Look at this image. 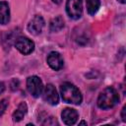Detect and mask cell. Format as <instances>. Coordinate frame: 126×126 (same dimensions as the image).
<instances>
[{"label":"cell","instance_id":"4fadbf2b","mask_svg":"<svg viewBox=\"0 0 126 126\" xmlns=\"http://www.w3.org/2000/svg\"><path fill=\"white\" fill-rule=\"evenodd\" d=\"M87 3V11L90 15H94L100 6L99 0H86Z\"/></svg>","mask_w":126,"mask_h":126},{"label":"cell","instance_id":"6da1fadb","mask_svg":"<svg viewBox=\"0 0 126 126\" xmlns=\"http://www.w3.org/2000/svg\"><path fill=\"white\" fill-rule=\"evenodd\" d=\"M60 94L62 96V99L71 104H81L83 100L82 94L80 90L73 84L69 82H65L60 86Z\"/></svg>","mask_w":126,"mask_h":126},{"label":"cell","instance_id":"5b68a950","mask_svg":"<svg viewBox=\"0 0 126 126\" xmlns=\"http://www.w3.org/2000/svg\"><path fill=\"white\" fill-rule=\"evenodd\" d=\"M16 48L24 55H29L34 50V43L26 36H19L15 40Z\"/></svg>","mask_w":126,"mask_h":126},{"label":"cell","instance_id":"7a4b0ae2","mask_svg":"<svg viewBox=\"0 0 126 126\" xmlns=\"http://www.w3.org/2000/svg\"><path fill=\"white\" fill-rule=\"evenodd\" d=\"M119 102V95L115 89L112 87L105 88L97 97V106L100 109H109L112 108L115 104Z\"/></svg>","mask_w":126,"mask_h":126},{"label":"cell","instance_id":"52a82bcc","mask_svg":"<svg viewBox=\"0 0 126 126\" xmlns=\"http://www.w3.org/2000/svg\"><path fill=\"white\" fill-rule=\"evenodd\" d=\"M43 99L51 105H56L59 102V95L55 87L52 84H48L43 91Z\"/></svg>","mask_w":126,"mask_h":126},{"label":"cell","instance_id":"8fae6325","mask_svg":"<svg viewBox=\"0 0 126 126\" xmlns=\"http://www.w3.org/2000/svg\"><path fill=\"white\" fill-rule=\"evenodd\" d=\"M28 112V105L26 102H21L18 107L16 108V110L13 112V115H12V118L15 122H20L24 116L26 115V113Z\"/></svg>","mask_w":126,"mask_h":126},{"label":"cell","instance_id":"ac0fdd59","mask_svg":"<svg viewBox=\"0 0 126 126\" xmlns=\"http://www.w3.org/2000/svg\"><path fill=\"white\" fill-rule=\"evenodd\" d=\"M118 2H120L121 4H125L126 3V0H117Z\"/></svg>","mask_w":126,"mask_h":126},{"label":"cell","instance_id":"277c9868","mask_svg":"<svg viewBox=\"0 0 126 126\" xmlns=\"http://www.w3.org/2000/svg\"><path fill=\"white\" fill-rule=\"evenodd\" d=\"M27 89L29 91V93L34 96V97H38L43 90V85L41 80L37 77V76H31L27 79Z\"/></svg>","mask_w":126,"mask_h":126},{"label":"cell","instance_id":"9a60e30c","mask_svg":"<svg viewBox=\"0 0 126 126\" xmlns=\"http://www.w3.org/2000/svg\"><path fill=\"white\" fill-rule=\"evenodd\" d=\"M125 112H126V106H123L122 110H121V118H122V121L125 122L126 121V115H125Z\"/></svg>","mask_w":126,"mask_h":126},{"label":"cell","instance_id":"3957f363","mask_svg":"<svg viewBox=\"0 0 126 126\" xmlns=\"http://www.w3.org/2000/svg\"><path fill=\"white\" fill-rule=\"evenodd\" d=\"M66 12L68 16L73 20H78L83 14V2L82 0H67Z\"/></svg>","mask_w":126,"mask_h":126},{"label":"cell","instance_id":"9c48e42d","mask_svg":"<svg viewBox=\"0 0 126 126\" xmlns=\"http://www.w3.org/2000/svg\"><path fill=\"white\" fill-rule=\"evenodd\" d=\"M61 117H62L63 122L66 125H73V124H75L77 122V120L79 118V114H78L76 109L67 107V108L62 110Z\"/></svg>","mask_w":126,"mask_h":126},{"label":"cell","instance_id":"5bb4252c","mask_svg":"<svg viewBox=\"0 0 126 126\" xmlns=\"http://www.w3.org/2000/svg\"><path fill=\"white\" fill-rule=\"evenodd\" d=\"M8 104H9L8 99L3 98V99L0 100V116L3 115V113L5 112V110H6L7 106H8Z\"/></svg>","mask_w":126,"mask_h":126},{"label":"cell","instance_id":"7c38bea8","mask_svg":"<svg viewBox=\"0 0 126 126\" xmlns=\"http://www.w3.org/2000/svg\"><path fill=\"white\" fill-rule=\"evenodd\" d=\"M64 20L61 16H57L55 18H53L50 23H49V30L53 32H59L64 28Z\"/></svg>","mask_w":126,"mask_h":126},{"label":"cell","instance_id":"30bf717a","mask_svg":"<svg viewBox=\"0 0 126 126\" xmlns=\"http://www.w3.org/2000/svg\"><path fill=\"white\" fill-rule=\"evenodd\" d=\"M10 21V8L6 1H0V25H6Z\"/></svg>","mask_w":126,"mask_h":126},{"label":"cell","instance_id":"e0dca14e","mask_svg":"<svg viewBox=\"0 0 126 126\" xmlns=\"http://www.w3.org/2000/svg\"><path fill=\"white\" fill-rule=\"evenodd\" d=\"M55 4H61L62 3V0H52Z\"/></svg>","mask_w":126,"mask_h":126},{"label":"cell","instance_id":"8992f818","mask_svg":"<svg viewBox=\"0 0 126 126\" xmlns=\"http://www.w3.org/2000/svg\"><path fill=\"white\" fill-rule=\"evenodd\" d=\"M44 20L41 16L39 15H35L29 23L28 25V31L33 34V35H38L39 33H41L43 28H44Z\"/></svg>","mask_w":126,"mask_h":126},{"label":"cell","instance_id":"2e32d148","mask_svg":"<svg viewBox=\"0 0 126 126\" xmlns=\"http://www.w3.org/2000/svg\"><path fill=\"white\" fill-rule=\"evenodd\" d=\"M4 91H5V85L2 82H0V94H2Z\"/></svg>","mask_w":126,"mask_h":126},{"label":"cell","instance_id":"d6986e66","mask_svg":"<svg viewBox=\"0 0 126 126\" xmlns=\"http://www.w3.org/2000/svg\"><path fill=\"white\" fill-rule=\"evenodd\" d=\"M79 124H80V125H84V124H85V125H87V122H85V121H81Z\"/></svg>","mask_w":126,"mask_h":126},{"label":"cell","instance_id":"ba28073f","mask_svg":"<svg viewBox=\"0 0 126 126\" xmlns=\"http://www.w3.org/2000/svg\"><path fill=\"white\" fill-rule=\"evenodd\" d=\"M46 62L49 65V67L55 71H59L60 69L63 68V65H64L62 56L60 55V53H58L56 51H51L47 55Z\"/></svg>","mask_w":126,"mask_h":126}]
</instances>
